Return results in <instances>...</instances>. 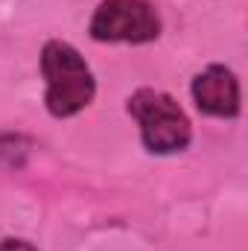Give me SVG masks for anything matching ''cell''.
I'll list each match as a JSON object with an SVG mask.
<instances>
[{"instance_id":"cell-1","label":"cell","mask_w":248,"mask_h":251,"mask_svg":"<svg viewBox=\"0 0 248 251\" xmlns=\"http://www.w3.org/2000/svg\"><path fill=\"white\" fill-rule=\"evenodd\" d=\"M41 76H44V108L50 117L67 120L82 114L97 97V76L85 56L62 38H50L41 47Z\"/></svg>"},{"instance_id":"cell-2","label":"cell","mask_w":248,"mask_h":251,"mask_svg":"<svg viewBox=\"0 0 248 251\" xmlns=\"http://www.w3.org/2000/svg\"><path fill=\"white\" fill-rule=\"evenodd\" d=\"M128 117L137 123L140 143L149 155H178L193 143V123L181 102L152 85H140L125 100Z\"/></svg>"},{"instance_id":"cell-3","label":"cell","mask_w":248,"mask_h":251,"mask_svg":"<svg viewBox=\"0 0 248 251\" xmlns=\"http://www.w3.org/2000/svg\"><path fill=\"white\" fill-rule=\"evenodd\" d=\"M161 29V15L149 0H99L88 24V35L99 44H152Z\"/></svg>"},{"instance_id":"cell-4","label":"cell","mask_w":248,"mask_h":251,"mask_svg":"<svg viewBox=\"0 0 248 251\" xmlns=\"http://www.w3.org/2000/svg\"><path fill=\"white\" fill-rule=\"evenodd\" d=\"M190 97L204 117L234 120L243 111L240 79L225 64H207L204 70H198L190 82Z\"/></svg>"},{"instance_id":"cell-5","label":"cell","mask_w":248,"mask_h":251,"mask_svg":"<svg viewBox=\"0 0 248 251\" xmlns=\"http://www.w3.org/2000/svg\"><path fill=\"white\" fill-rule=\"evenodd\" d=\"M0 251H38L29 240H21V237H3L0 240Z\"/></svg>"}]
</instances>
